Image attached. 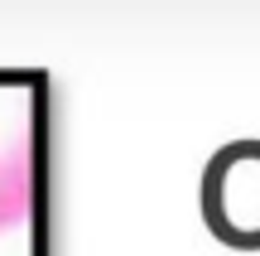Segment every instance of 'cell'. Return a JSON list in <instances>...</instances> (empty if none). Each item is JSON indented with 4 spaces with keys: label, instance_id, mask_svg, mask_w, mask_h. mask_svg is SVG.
<instances>
[{
    "label": "cell",
    "instance_id": "cell-1",
    "mask_svg": "<svg viewBox=\"0 0 260 256\" xmlns=\"http://www.w3.org/2000/svg\"><path fill=\"white\" fill-rule=\"evenodd\" d=\"M29 203V116L19 92H0V232L24 218Z\"/></svg>",
    "mask_w": 260,
    "mask_h": 256
}]
</instances>
